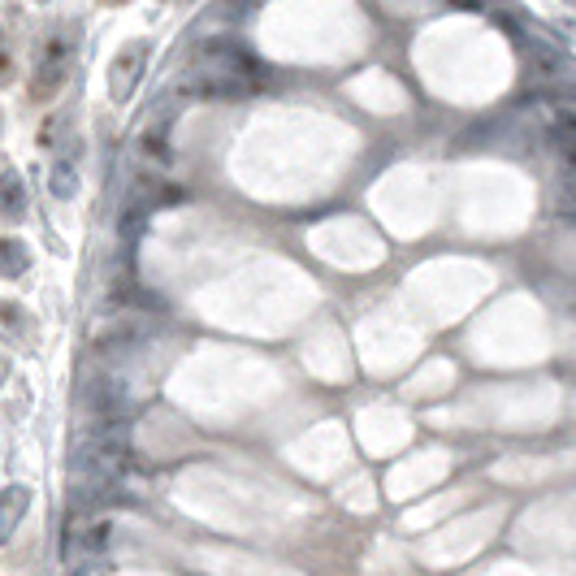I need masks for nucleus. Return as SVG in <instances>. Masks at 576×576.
Masks as SVG:
<instances>
[{"mask_svg":"<svg viewBox=\"0 0 576 576\" xmlns=\"http://www.w3.org/2000/svg\"><path fill=\"white\" fill-rule=\"evenodd\" d=\"M143 65H148V44H143V39H130V44L117 48V57L109 65V96L117 104H126L130 96H135V87L143 78Z\"/></svg>","mask_w":576,"mask_h":576,"instance_id":"1","label":"nucleus"},{"mask_svg":"<svg viewBox=\"0 0 576 576\" xmlns=\"http://www.w3.org/2000/svg\"><path fill=\"white\" fill-rule=\"evenodd\" d=\"M65 65H70V48L65 39H48L44 52H39V65H35V78H31V100H52L65 83Z\"/></svg>","mask_w":576,"mask_h":576,"instance_id":"2","label":"nucleus"},{"mask_svg":"<svg viewBox=\"0 0 576 576\" xmlns=\"http://www.w3.org/2000/svg\"><path fill=\"white\" fill-rule=\"evenodd\" d=\"M26 507H31V490H26V486H5V490H0V542L18 533Z\"/></svg>","mask_w":576,"mask_h":576,"instance_id":"3","label":"nucleus"},{"mask_svg":"<svg viewBox=\"0 0 576 576\" xmlns=\"http://www.w3.org/2000/svg\"><path fill=\"white\" fill-rule=\"evenodd\" d=\"M0 213H5V221L26 217V191H22V178L13 174V169L0 174Z\"/></svg>","mask_w":576,"mask_h":576,"instance_id":"4","label":"nucleus"},{"mask_svg":"<svg viewBox=\"0 0 576 576\" xmlns=\"http://www.w3.org/2000/svg\"><path fill=\"white\" fill-rule=\"evenodd\" d=\"M31 269V252H26L22 239H0V278H22Z\"/></svg>","mask_w":576,"mask_h":576,"instance_id":"5","label":"nucleus"},{"mask_svg":"<svg viewBox=\"0 0 576 576\" xmlns=\"http://www.w3.org/2000/svg\"><path fill=\"white\" fill-rule=\"evenodd\" d=\"M48 191L57 195V200H70V195H78V174H74V165H70V161H57V165H52V174H48Z\"/></svg>","mask_w":576,"mask_h":576,"instance_id":"6","label":"nucleus"},{"mask_svg":"<svg viewBox=\"0 0 576 576\" xmlns=\"http://www.w3.org/2000/svg\"><path fill=\"white\" fill-rule=\"evenodd\" d=\"M0 325H5L13 338H31V325H26L22 304H0Z\"/></svg>","mask_w":576,"mask_h":576,"instance_id":"7","label":"nucleus"},{"mask_svg":"<svg viewBox=\"0 0 576 576\" xmlns=\"http://www.w3.org/2000/svg\"><path fill=\"white\" fill-rule=\"evenodd\" d=\"M13 74V61H9V44H5V35H0V83Z\"/></svg>","mask_w":576,"mask_h":576,"instance_id":"8","label":"nucleus"},{"mask_svg":"<svg viewBox=\"0 0 576 576\" xmlns=\"http://www.w3.org/2000/svg\"><path fill=\"white\" fill-rule=\"evenodd\" d=\"M0 373H5V360H0Z\"/></svg>","mask_w":576,"mask_h":576,"instance_id":"9","label":"nucleus"}]
</instances>
